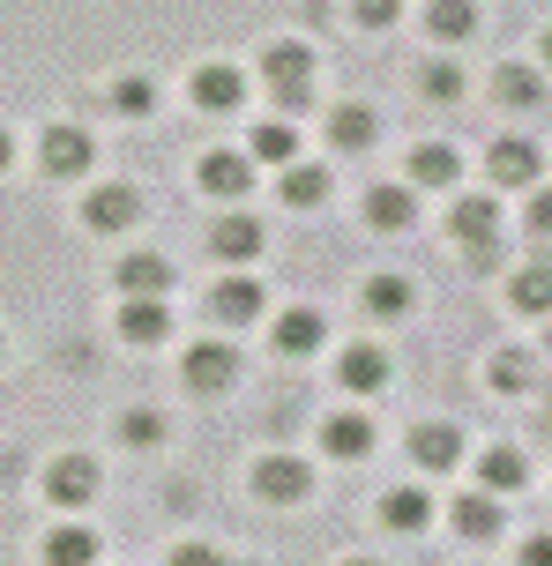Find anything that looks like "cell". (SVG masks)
Segmentation results:
<instances>
[{"label": "cell", "instance_id": "obj_32", "mask_svg": "<svg viewBox=\"0 0 552 566\" xmlns=\"http://www.w3.org/2000/svg\"><path fill=\"white\" fill-rule=\"evenodd\" d=\"M486 484H493V492H515V484H523V454L493 448V454H486Z\"/></svg>", "mask_w": 552, "mask_h": 566}, {"label": "cell", "instance_id": "obj_25", "mask_svg": "<svg viewBox=\"0 0 552 566\" xmlns=\"http://www.w3.org/2000/svg\"><path fill=\"white\" fill-rule=\"evenodd\" d=\"M366 313H381V321H404V313H410V283H404V276H374V283H366Z\"/></svg>", "mask_w": 552, "mask_h": 566}, {"label": "cell", "instance_id": "obj_28", "mask_svg": "<svg viewBox=\"0 0 552 566\" xmlns=\"http://www.w3.org/2000/svg\"><path fill=\"white\" fill-rule=\"evenodd\" d=\"M515 306L523 313H552V269H523V276H515Z\"/></svg>", "mask_w": 552, "mask_h": 566}, {"label": "cell", "instance_id": "obj_9", "mask_svg": "<svg viewBox=\"0 0 552 566\" xmlns=\"http://www.w3.org/2000/svg\"><path fill=\"white\" fill-rule=\"evenodd\" d=\"M321 448L336 454V462H366V454H374V418L336 410V418H329V432H321Z\"/></svg>", "mask_w": 552, "mask_h": 566}, {"label": "cell", "instance_id": "obj_22", "mask_svg": "<svg viewBox=\"0 0 552 566\" xmlns=\"http://www.w3.org/2000/svg\"><path fill=\"white\" fill-rule=\"evenodd\" d=\"M493 179L500 187H530L538 179V149L530 142H493Z\"/></svg>", "mask_w": 552, "mask_h": 566}, {"label": "cell", "instance_id": "obj_17", "mask_svg": "<svg viewBox=\"0 0 552 566\" xmlns=\"http://www.w3.org/2000/svg\"><path fill=\"white\" fill-rule=\"evenodd\" d=\"M314 343H321V313H314V306L277 313V350H284V358H306Z\"/></svg>", "mask_w": 552, "mask_h": 566}, {"label": "cell", "instance_id": "obj_5", "mask_svg": "<svg viewBox=\"0 0 552 566\" xmlns=\"http://www.w3.org/2000/svg\"><path fill=\"white\" fill-rule=\"evenodd\" d=\"M45 492H53V507H90L97 500V462L90 454H60L45 470Z\"/></svg>", "mask_w": 552, "mask_h": 566}, {"label": "cell", "instance_id": "obj_26", "mask_svg": "<svg viewBox=\"0 0 552 566\" xmlns=\"http://www.w3.org/2000/svg\"><path fill=\"white\" fill-rule=\"evenodd\" d=\"M456 530L464 537H500V500H478V492L456 500Z\"/></svg>", "mask_w": 552, "mask_h": 566}, {"label": "cell", "instance_id": "obj_8", "mask_svg": "<svg viewBox=\"0 0 552 566\" xmlns=\"http://www.w3.org/2000/svg\"><path fill=\"white\" fill-rule=\"evenodd\" d=\"M254 187V165L239 157V149H209L202 157V195H217V201H239Z\"/></svg>", "mask_w": 552, "mask_h": 566}, {"label": "cell", "instance_id": "obj_41", "mask_svg": "<svg viewBox=\"0 0 552 566\" xmlns=\"http://www.w3.org/2000/svg\"><path fill=\"white\" fill-rule=\"evenodd\" d=\"M545 60H552V38H545Z\"/></svg>", "mask_w": 552, "mask_h": 566}, {"label": "cell", "instance_id": "obj_1", "mask_svg": "<svg viewBox=\"0 0 552 566\" xmlns=\"http://www.w3.org/2000/svg\"><path fill=\"white\" fill-rule=\"evenodd\" d=\"M179 373H187V388H195V396H225V388L239 380V343H195Z\"/></svg>", "mask_w": 552, "mask_h": 566}, {"label": "cell", "instance_id": "obj_31", "mask_svg": "<svg viewBox=\"0 0 552 566\" xmlns=\"http://www.w3.org/2000/svg\"><path fill=\"white\" fill-rule=\"evenodd\" d=\"M149 97H157V90H149V75H119V83H113V105H119L127 119H143Z\"/></svg>", "mask_w": 552, "mask_h": 566}, {"label": "cell", "instance_id": "obj_19", "mask_svg": "<svg viewBox=\"0 0 552 566\" xmlns=\"http://www.w3.org/2000/svg\"><path fill=\"white\" fill-rule=\"evenodd\" d=\"M381 522H388V530H426V522H434V500H426L418 484H396V492L381 500Z\"/></svg>", "mask_w": 552, "mask_h": 566}, {"label": "cell", "instance_id": "obj_16", "mask_svg": "<svg viewBox=\"0 0 552 566\" xmlns=\"http://www.w3.org/2000/svg\"><path fill=\"white\" fill-rule=\"evenodd\" d=\"M45 566H97V537H90L83 522H60L53 537H45Z\"/></svg>", "mask_w": 552, "mask_h": 566}, {"label": "cell", "instance_id": "obj_3", "mask_svg": "<svg viewBox=\"0 0 552 566\" xmlns=\"http://www.w3.org/2000/svg\"><path fill=\"white\" fill-rule=\"evenodd\" d=\"M306 83H314V53L306 45H269V90H277L284 113L306 105Z\"/></svg>", "mask_w": 552, "mask_h": 566}, {"label": "cell", "instance_id": "obj_4", "mask_svg": "<svg viewBox=\"0 0 552 566\" xmlns=\"http://www.w3.org/2000/svg\"><path fill=\"white\" fill-rule=\"evenodd\" d=\"M38 157H45V171H53V179H75V171H90V135L75 127V119H53V127H45V142H38Z\"/></svg>", "mask_w": 552, "mask_h": 566}, {"label": "cell", "instance_id": "obj_27", "mask_svg": "<svg viewBox=\"0 0 552 566\" xmlns=\"http://www.w3.org/2000/svg\"><path fill=\"white\" fill-rule=\"evenodd\" d=\"M470 30H478L470 0H434V38H470Z\"/></svg>", "mask_w": 552, "mask_h": 566}, {"label": "cell", "instance_id": "obj_36", "mask_svg": "<svg viewBox=\"0 0 552 566\" xmlns=\"http://www.w3.org/2000/svg\"><path fill=\"white\" fill-rule=\"evenodd\" d=\"M456 90H464L456 67H426V97H456Z\"/></svg>", "mask_w": 552, "mask_h": 566}, {"label": "cell", "instance_id": "obj_15", "mask_svg": "<svg viewBox=\"0 0 552 566\" xmlns=\"http://www.w3.org/2000/svg\"><path fill=\"white\" fill-rule=\"evenodd\" d=\"M119 336L127 343H165L173 336V313L157 306V298H127V306H119Z\"/></svg>", "mask_w": 552, "mask_h": 566}, {"label": "cell", "instance_id": "obj_39", "mask_svg": "<svg viewBox=\"0 0 552 566\" xmlns=\"http://www.w3.org/2000/svg\"><path fill=\"white\" fill-rule=\"evenodd\" d=\"M15 165V135H8V127H0V171Z\"/></svg>", "mask_w": 552, "mask_h": 566}, {"label": "cell", "instance_id": "obj_2", "mask_svg": "<svg viewBox=\"0 0 552 566\" xmlns=\"http://www.w3.org/2000/svg\"><path fill=\"white\" fill-rule=\"evenodd\" d=\"M254 492H262L269 507H291V500L314 492V470H306L299 454H262V462H254Z\"/></svg>", "mask_w": 552, "mask_h": 566}, {"label": "cell", "instance_id": "obj_10", "mask_svg": "<svg viewBox=\"0 0 552 566\" xmlns=\"http://www.w3.org/2000/svg\"><path fill=\"white\" fill-rule=\"evenodd\" d=\"M456 454H464L456 424H410V462L418 470H456Z\"/></svg>", "mask_w": 552, "mask_h": 566}, {"label": "cell", "instance_id": "obj_37", "mask_svg": "<svg viewBox=\"0 0 552 566\" xmlns=\"http://www.w3.org/2000/svg\"><path fill=\"white\" fill-rule=\"evenodd\" d=\"M523 566H552V537H530L523 544Z\"/></svg>", "mask_w": 552, "mask_h": 566}, {"label": "cell", "instance_id": "obj_14", "mask_svg": "<svg viewBox=\"0 0 552 566\" xmlns=\"http://www.w3.org/2000/svg\"><path fill=\"white\" fill-rule=\"evenodd\" d=\"M366 217H374V231H410L418 224V195L410 187H374L366 195Z\"/></svg>", "mask_w": 552, "mask_h": 566}, {"label": "cell", "instance_id": "obj_7", "mask_svg": "<svg viewBox=\"0 0 552 566\" xmlns=\"http://www.w3.org/2000/svg\"><path fill=\"white\" fill-rule=\"evenodd\" d=\"M135 217H143V195H135V187H97V195L83 201V224L90 231H127Z\"/></svg>", "mask_w": 552, "mask_h": 566}, {"label": "cell", "instance_id": "obj_21", "mask_svg": "<svg viewBox=\"0 0 552 566\" xmlns=\"http://www.w3.org/2000/svg\"><path fill=\"white\" fill-rule=\"evenodd\" d=\"M374 135H381V119L366 105H336V119H329V142L336 149H374Z\"/></svg>", "mask_w": 552, "mask_h": 566}, {"label": "cell", "instance_id": "obj_34", "mask_svg": "<svg viewBox=\"0 0 552 566\" xmlns=\"http://www.w3.org/2000/svg\"><path fill=\"white\" fill-rule=\"evenodd\" d=\"M173 566H232L217 544H173Z\"/></svg>", "mask_w": 552, "mask_h": 566}, {"label": "cell", "instance_id": "obj_35", "mask_svg": "<svg viewBox=\"0 0 552 566\" xmlns=\"http://www.w3.org/2000/svg\"><path fill=\"white\" fill-rule=\"evenodd\" d=\"M358 23H366V30H388V23H396V0H358Z\"/></svg>", "mask_w": 552, "mask_h": 566}, {"label": "cell", "instance_id": "obj_18", "mask_svg": "<svg viewBox=\"0 0 552 566\" xmlns=\"http://www.w3.org/2000/svg\"><path fill=\"white\" fill-rule=\"evenodd\" d=\"M456 149L448 142H426V149H410V187H456Z\"/></svg>", "mask_w": 552, "mask_h": 566}, {"label": "cell", "instance_id": "obj_38", "mask_svg": "<svg viewBox=\"0 0 552 566\" xmlns=\"http://www.w3.org/2000/svg\"><path fill=\"white\" fill-rule=\"evenodd\" d=\"M530 224H538V231H552V195H538V201H530Z\"/></svg>", "mask_w": 552, "mask_h": 566}, {"label": "cell", "instance_id": "obj_40", "mask_svg": "<svg viewBox=\"0 0 552 566\" xmlns=\"http://www.w3.org/2000/svg\"><path fill=\"white\" fill-rule=\"evenodd\" d=\"M351 566H374V559H351Z\"/></svg>", "mask_w": 552, "mask_h": 566}, {"label": "cell", "instance_id": "obj_11", "mask_svg": "<svg viewBox=\"0 0 552 566\" xmlns=\"http://www.w3.org/2000/svg\"><path fill=\"white\" fill-rule=\"evenodd\" d=\"M336 373H344L351 396H381V388H388V358H381V343H351Z\"/></svg>", "mask_w": 552, "mask_h": 566}, {"label": "cell", "instance_id": "obj_20", "mask_svg": "<svg viewBox=\"0 0 552 566\" xmlns=\"http://www.w3.org/2000/svg\"><path fill=\"white\" fill-rule=\"evenodd\" d=\"M209 247H217L225 261H254L262 254V224H254V217H225V224L209 231Z\"/></svg>", "mask_w": 552, "mask_h": 566}, {"label": "cell", "instance_id": "obj_29", "mask_svg": "<svg viewBox=\"0 0 552 566\" xmlns=\"http://www.w3.org/2000/svg\"><path fill=\"white\" fill-rule=\"evenodd\" d=\"M119 440H127V448H157V440H165V418H157V410H127V418H119Z\"/></svg>", "mask_w": 552, "mask_h": 566}, {"label": "cell", "instance_id": "obj_6", "mask_svg": "<svg viewBox=\"0 0 552 566\" xmlns=\"http://www.w3.org/2000/svg\"><path fill=\"white\" fill-rule=\"evenodd\" d=\"M195 105L202 113H239L247 105V75H239L232 60H209L202 75H195Z\"/></svg>", "mask_w": 552, "mask_h": 566}, {"label": "cell", "instance_id": "obj_23", "mask_svg": "<svg viewBox=\"0 0 552 566\" xmlns=\"http://www.w3.org/2000/svg\"><path fill=\"white\" fill-rule=\"evenodd\" d=\"M277 195H284L291 209H321V201H329V171H321V165H291Z\"/></svg>", "mask_w": 552, "mask_h": 566}, {"label": "cell", "instance_id": "obj_12", "mask_svg": "<svg viewBox=\"0 0 552 566\" xmlns=\"http://www.w3.org/2000/svg\"><path fill=\"white\" fill-rule=\"evenodd\" d=\"M113 283L127 291V298H165V283H173V261H165V254H127Z\"/></svg>", "mask_w": 552, "mask_h": 566}, {"label": "cell", "instance_id": "obj_13", "mask_svg": "<svg viewBox=\"0 0 552 566\" xmlns=\"http://www.w3.org/2000/svg\"><path fill=\"white\" fill-rule=\"evenodd\" d=\"M217 321H232V328H247V321H262V283L254 276H232V283H217Z\"/></svg>", "mask_w": 552, "mask_h": 566}, {"label": "cell", "instance_id": "obj_33", "mask_svg": "<svg viewBox=\"0 0 552 566\" xmlns=\"http://www.w3.org/2000/svg\"><path fill=\"white\" fill-rule=\"evenodd\" d=\"M500 97H508V105H538L545 90H538V75H530V67H508V75H500Z\"/></svg>", "mask_w": 552, "mask_h": 566}, {"label": "cell", "instance_id": "obj_24", "mask_svg": "<svg viewBox=\"0 0 552 566\" xmlns=\"http://www.w3.org/2000/svg\"><path fill=\"white\" fill-rule=\"evenodd\" d=\"M448 224H456V239H464V247H478V239H493V224H500V217H493V201H486V195H464Z\"/></svg>", "mask_w": 552, "mask_h": 566}, {"label": "cell", "instance_id": "obj_30", "mask_svg": "<svg viewBox=\"0 0 552 566\" xmlns=\"http://www.w3.org/2000/svg\"><path fill=\"white\" fill-rule=\"evenodd\" d=\"M254 157H269V165H284V157H299V135H291L284 119H269L262 135H254Z\"/></svg>", "mask_w": 552, "mask_h": 566}]
</instances>
